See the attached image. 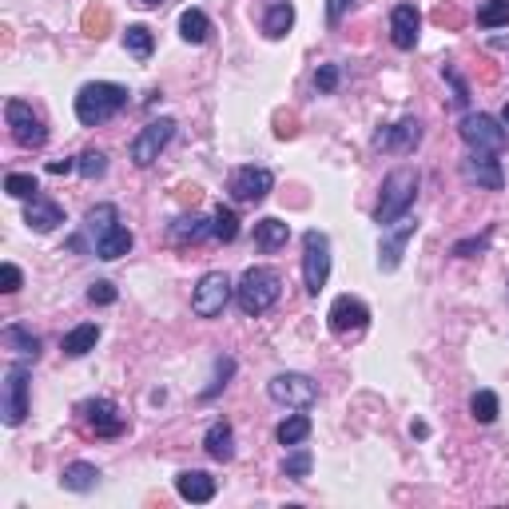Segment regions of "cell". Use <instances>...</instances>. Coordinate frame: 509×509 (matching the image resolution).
Instances as JSON below:
<instances>
[{
	"label": "cell",
	"mask_w": 509,
	"mask_h": 509,
	"mask_svg": "<svg viewBox=\"0 0 509 509\" xmlns=\"http://www.w3.org/2000/svg\"><path fill=\"white\" fill-rule=\"evenodd\" d=\"M422 143V124L414 116H406V119H398V124H390V127H382L378 135H374V148H382V151H394V156H406V151H414Z\"/></svg>",
	"instance_id": "2e32d148"
},
{
	"label": "cell",
	"mask_w": 509,
	"mask_h": 509,
	"mask_svg": "<svg viewBox=\"0 0 509 509\" xmlns=\"http://www.w3.org/2000/svg\"><path fill=\"white\" fill-rule=\"evenodd\" d=\"M461 179H466L469 187H482V191L505 187V171H501L493 151H469V156L461 159Z\"/></svg>",
	"instance_id": "4fadbf2b"
},
{
	"label": "cell",
	"mask_w": 509,
	"mask_h": 509,
	"mask_svg": "<svg viewBox=\"0 0 509 509\" xmlns=\"http://www.w3.org/2000/svg\"><path fill=\"white\" fill-rule=\"evenodd\" d=\"M116 299H119V291H116V283H108V278H95V283L87 286V302H92V307H111Z\"/></svg>",
	"instance_id": "f35d334b"
},
{
	"label": "cell",
	"mask_w": 509,
	"mask_h": 509,
	"mask_svg": "<svg viewBox=\"0 0 509 509\" xmlns=\"http://www.w3.org/2000/svg\"><path fill=\"white\" fill-rule=\"evenodd\" d=\"M330 278V239L323 231H307L302 235V286L307 294H318Z\"/></svg>",
	"instance_id": "277c9868"
},
{
	"label": "cell",
	"mask_w": 509,
	"mask_h": 509,
	"mask_svg": "<svg viewBox=\"0 0 509 509\" xmlns=\"http://www.w3.org/2000/svg\"><path fill=\"white\" fill-rule=\"evenodd\" d=\"M310 466H315V458H310L307 445H299V450H291L283 458V474L291 477V482H307L310 477Z\"/></svg>",
	"instance_id": "836d02e7"
},
{
	"label": "cell",
	"mask_w": 509,
	"mask_h": 509,
	"mask_svg": "<svg viewBox=\"0 0 509 509\" xmlns=\"http://www.w3.org/2000/svg\"><path fill=\"white\" fill-rule=\"evenodd\" d=\"M175 493H179L183 501H191V505H207V501L215 498V477L207 474V469H183V474L175 477Z\"/></svg>",
	"instance_id": "ac0fdd59"
},
{
	"label": "cell",
	"mask_w": 509,
	"mask_h": 509,
	"mask_svg": "<svg viewBox=\"0 0 509 509\" xmlns=\"http://www.w3.org/2000/svg\"><path fill=\"white\" fill-rule=\"evenodd\" d=\"M108 24H111V12H108V8H87V12H84V32H87V36L100 40Z\"/></svg>",
	"instance_id": "ab89813d"
},
{
	"label": "cell",
	"mask_w": 509,
	"mask_h": 509,
	"mask_svg": "<svg viewBox=\"0 0 509 509\" xmlns=\"http://www.w3.org/2000/svg\"><path fill=\"white\" fill-rule=\"evenodd\" d=\"M275 437H278V445H302L310 437V418L307 414H291V418L278 422Z\"/></svg>",
	"instance_id": "4dcf8cb0"
},
{
	"label": "cell",
	"mask_w": 509,
	"mask_h": 509,
	"mask_svg": "<svg viewBox=\"0 0 509 509\" xmlns=\"http://www.w3.org/2000/svg\"><path fill=\"white\" fill-rule=\"evenodd\" d=\"M231 374H235V358H219V362H215V382H211V386H207L199 398H203V402H211V398L219 394L223 386H227V378H231Z\"/></svg>",
	"instance_id": "74e56055"
},
{
	"label": "cell",
	"mask_w": 509,
	"mask_h": 509,
	"mask_svg": "<svg viewBox=\"0 0 509 509\" xmlns=\"http://www.w3.org/2000/svg\"><path fill=\"white\" fill-rule=\"evenodd\" d=\"M270 187H275V175H270L267 167H254V163L235 167L227 179V191L235 203H262V199L270 195Z\"/></svg>",
	"instance_id": "8fae6325"
},
{
	"label": "cell",
	"mask_w": 509,
	"mask_h": 509,
	"mask_svg": "<svg viewBox=\"0 0 509 509\" xmlns=\"http://www.w3.org/2000/svg\"><path fill=\"white\" fill-rule=\"evenodd\" d=\"M95 482H100V469H95L92 461H72V466H64V474H60V485L68 493H92Z\"/></svg>",
	"instance_id": "cb8c5ba5"
},
{
	"label": "cell",
	"mask_w": 509,
	"mask_h": 509,
	"mask_svg": "<svg viewBox=\"0 0 509 509\" xmlns=\"http://www.w3.org/2000/svg\"><path fill=\"white\" fill-rule=\"evenodd\" d=\"M211 239H219V243H235L239 239V215L231 211V207H215L211 215Z\"/></svg>",
	"instance_id": "1f68e13d"
},
{
	"label": "cell",
	"mask_w": 509,
	"mask_h": 509,
	"mask_svg": "<svg viewBox=\"0 0 509 509\" xmlns=\"http://www.w3.org/2000/svg\"><path fill=\"white\" fill-rule=\"evenodd\" d=\"M231 294H235L231 278L223 275V270H207L195 283V291H191V310H195L199 318H219L223 310H227Z\"/></svg>",
	"instance_id": "52a82bcc"
},
{
	"label": "cell",
	"mask_w": 509,
	"mask_h": 509,
	"mask_svg": "<svg viewBox=\"0 0 509 509\" xmlns=\"http://www.w3.org/2000/svg\"><path fill=\"white\" fill-rule=\"evenodd\" d=\"M95 342H100V326H95V323H80V326H72V330L60 338V350L68 358H84L87 350H95Z\"/></svg>",
	"instance_id": "603a6c76"
},
{
	"label": "cell",
	"mask_w": 509,
	"mask_h": 509,
	"mask_svg": "<svg viewBox=\"0 0 509 509\" xmlns=\"http://www.w3.org/2000/svg\"><path fill=\"white\" fill-rule=\"evenodd\" d=\"M278 294H283V275L275 267H247L235 286V302L247 318L267 315L278 302Z\"/></svg>",
	"instance_id": "7a4b0ae2"
},
{
	"label": "cell",
	"mask_w": 509,
	"mask_h": 509,
	"mask_svg": "<svg viewBox=\"0 0 509 509\" xmlns=\"http://www.w3.org/2000/svg\"><path fill=\"white\" fill-rule=\"evenodd\" d=\"M135 4H143V8H156V4H163V0H135Z\"/></svg>",
	"instance_id": "f907efd6"
},
{
	"label": "cell",
	"mask_w": 509,
	"mask_h": 509,
	"mask_svg": "<svg viewBox=\"0 0 509 509\" xmlns=\"http://www.w3.org/2000/svg\"><path fill=\"white\" fill-rule=\"evenodd\" d=\"M493 48H509V36H493Z\"/></svg>",
	"instance_id": "681fc988"
},
{
	"label": "cell",
	"mask_w": 509,
	"mask_h": 509,
	"mask_svg": "<svg viewBox=\"0 0 509 509\" xmlns=\"http://www.w3.org/2000/svg\"><path fill=\"white\" fill-rule=\"evenodd\" d=\"M278 135H294V119L291 116H278V127H275Z\"/></svg>",
	"instance_id": "7dc6e473"
},
{
	"label": "cell",
	"mask_w": 509,
	"mask_h": 509,
	"mask_svg": "<svg viewBox=\"0 0 509 509\" xmlns=\"http://www.w3.org/2000/svg\"><path fill=\"white\" fill-rule=\"evenodd\" d=\"M179 36L187 40V44H207V36H211V20H207L203 8H183Z\"/></svg>",
	"instance_id": "484cf974"
},
{
	"label": "cell",
	"mask_w": 509,
	"mask_h": 509,
	"mask_svg": "<svg viewBox=\"0 0 509 509\" xmlns=\"http://www.w3.org/2000/svg\"><path fill=\"white\" fill-rule=\"evenodd\" d=\"M326 326H330L338 338L362 334L366 326H370V307H366L362 299H354V294H338V299L330 302V310H326Z\"/></svg>",
	"instance_id": "30bf717a"
},
{
	"label": "cell",
	"mask_w": 509,
	"mask_h": 509,
	"mask_svg": "<svg viewBox=\"0 0 509 509\" xmlns=\"http://www.w3.org/2000/svg\"><path fill=\"white\" fill-rule=\"evenodd\" d=\"M203 450L211 461H231L235 458V429H231L227 422H215L203 434Z\"/></svg>",
	"instance_id": "44dd1931"
},
{
	"label": "cell",
	"mask_w": 509,
	"mask_h": 509,
	"mask_svg": "<svg viewBox=\"0 0 509 509\" xmlns=\"http://www.w3.org/2000/svg\"><path fill=\"white\" fill-rule=\"evenodd\" d=\"M175 119L163 116V119H151V124H143L140 132H135V140L127 143V156H132L135 167H151L159 159V151L167 148V143L175 140Z\"/></svg>",
	"instance_id": "5b68a950"
},
{
	"label": "cell",
	"mask_w": 509,
	"mask_h": 509,
	"mask_svg": "<svg viewBox=\"0 0 509 509\" xmlns=\"http://www.w3.org/2000/svg\"><path fill=\"white\" fill-rule=\"evenodd\" d=\"M127 108V87L124 84H111V80H92L76 92V119L84 127H100L108 124L111 116Z\"/></svg>",
	"instance_id": "6da1fadb"
},
{
	"label": "cell",
	"mask_w": 509,
	"mask_h": 509,
	"mask_svg": "<svg viewBox=\"0 0 509 509\" xmlns=\"http://www.w3.org/2000/svg\"><path fill=\"white\" fill-rule=\"evenodd\" d=\"M132 243H135V239H132V231H127V227H111L108 235L95 239L92 251L100 254V259H108V262H111V259H119V254L132 251Z\"/></svg>",
	"instance_id": "83f0119b"
},
{
	"label": "cell",
	"mask_w": 509,
	"mask_h": 509,
	"mask_svg": "<svg viewBox=\"0 0 509 509\" xmlns=\"http://www.w3.org/2000/svg\"><path fill=\"white\" fill-rule=\"evenodd\" d=\"M477 24L482 28H505L509 24V0H485L477 8Z\"/></svg>",
	"instance_id": "d590c367"
},
{
	"label": "cell",
	"mask_w": 509,
	"mask_h": 509,
	"mask_svg": "<svg viewBox=\"0 0 509 509\" xmlns=\"http://www.w3.org/2000/svg\"><path fill=\"white\" fill-rule=\"evenodd\" d=\"M458 135L466 140L469 151H493L498 156L501 148H505V127H501V119L485 116V111H469V116H461L458 124Z\"/></svg>",
	"instance_id": "8992f818"
},
{
	"label": "cell",
	"mask_w": 509,
	"mask_h": 509,
	"mask_svg": "<svg viewBox=\"0 0 509 509\" xmlns=\"http://www.w3.org/2000/svg\"><path fill=\"white\" fill-rule=\"evenodd\" d=\"M286 239H291V227H286L283 219H275V215H262L259 223H254V247L259 251H278V247H286Z\"/></svg>",
	"instance_id": "7402d4cb"
},
{
	"label": "cell",
	"mask_w": 509,
	"mask_h": 509,
	"mask_svg": "<svg viewBox=\"0 0 509 509\" xmlns=\"http://www.w3.org/2000/svg\"><path fill=\"white\" fill-rule=\"evenodd\" d=\"M76 171L84 175V179H100V175L108 171V156H103L100 148H87L84 156L76 159Z\"/></svg>",
	"instance_id": "8d00e7d4"
},
{
	"label": "cell",
	"mask_w": 509,
	"mask_h": 509,
	"mask_svg": "<svg viewBox=\"0 0 509 509\" xmlns=\"http://www.w3.org/2000/svg\"><path fill=\"white\" fill-rule=\"evenodd\" d=\"M4 124H8V132H12V140L20 143V148L36 151V148H44V143H48V127H44V119L32 111V103L8 100L4 103Z\"/></svg>",
	"instance_id": "ba28073f"
},
{
	"label": "cell",
	"mask_w": 509,
	"mask_h": 509,
	"mask_svg": "<svg viewBox=\"0 0 509 509\" xmlns=\"http://www.w3.org/2000/svg\"><path fill=\"white\" fill-rule=\"evenodd\" d=\"M338 80H342L338 64H318V72H315V87H318V92L330 95L334 87H338Z\"/></svg>",
	"instance_id": "b9f144b4"
},
{
	"label": "cell",
	"mask_w": 509,
	"mask_h": 509,
	"mask_svg": "<svg viewBox=\"0 0 509 509\" xmlns=\"http://www.w3.org/2000/svg\"><path fill=\"white\" fill-rule=\"evenodd\" d=\"M207 235H211V219H203V215H179L171 223V243H199Z\"/></svg>",
	"instance_id": "4316f807"
},
{
	"label": "cell",
	"mask_w": 509,
	"mask_h": 509,
	"mask_svg": "<svg viewBox=\"0 0 509 509\" xmlns=\"http://www.w3.org/2000/svg\"><path fill=\"white\" fill-rule=\"evenodd\" d=\"M262 36L267 40H283L294 28V8L291 0H262V20H259Z\"/></svg>",
	"instance_id": "d6986e66"
},
{
	"label": "cell",
	"mask_w": 509,
	"mask_h": 509,
	"mask_svg": "<svg viewBox=\"0 0 509 509\" xmlns=\"http://www.w3.org/2000/svg\"><path fill=\"white\" fill-rule=\"evenodd\" d=\"M414 231H418V219H410V215H402L398 223L382 227V247H378V267L382 270H398L402 251H406V239H410Z\"/></svg>",
	"instance_id": "9a60e30c"
},
{
	"label": "cell",
	"mask_w": 509,
	"mask_h": 509,
	"mask_svg": "<svg viewBox=\"0 0 509 509\" xmlns=\"http://www.w3.org/2000/svg\"><path fill=\"white\" fill-rule=\"evenodd\" d=\"M0 414H4V426H20V422L28 418V366H24V362H12L4 370Z\"/></svg>",
	"instance_id": "9c48e42d"
},
{
	"label": "cell",
	"mask_w": 509,
	"mask_h": 509,
	"mask_svg": "<svg viewBox=\"0 0 509 509\" xmlns=\"http://www.w3.org/2000/svg\"><path fill=\"white\" fill-rule=\"evenodd\" d=\"M350 4H354V0H326V24H330V28H338L342 16L350 12Z\"/></svg>",
	"instance_id": "f6af8a7d"
},
{
	"label": "cell",
	"mask_w": 509,
	"mask_h": 509,
	"mask_svg": "<svg viewBox=\"0 0 509 509\" xmlns=\"http://www.w3.org/2000/svg\"><path fill=\"white\" fill-rule=\"evenodd\" d=\"M410 434H414V437H426V434H429V426H426V422H414Z\"/></svg>",
	"instance_id": "c3c4849f"
},
{
	"label": "cell",
	"mask_w": 509,
	"mask_h": 509,
	"mask_svg": "<svg viewBox=\"0 0 509 509\" xmlns=\"http://www.w3.org/2000/svg\"><path fill=\"white\" fill-rule=\"evenodd\" d=\"M20 283H24V278H20V267H16V262H4V267H0V291H4V294H16V291H20Z\"/></svg>",
	"instance_id": "ee69618b"
},
{
	"label": "cell",
	"mask_w": 509,
	"mask_h": 509,
	"mask_svg": "<svg viewBox=\"0 0 509 509\" xmlns=\"http://www.w3.org/2000/svg\"><path fill=\"white\" fill-rule=\"evenodd\" d=\"M64 171H76V159H52L48 163V175H64Z\"/></svg>",
	"instance_id": "bcb514c9"
},
{
	"label": "cell",
	"mask_w": 509,
	"mask_h": 509,
	"mask_svg": "<svg viewBox=\"0 0 509 509\" xmlns=\"http://www.w3.org/2000/svg\"><path fill=\"white\" fill-rule=\"evenodd\" d=\"M267 394L275 398L278 406H294V410H307V406L318 402V386L307 378V374H275V378L267 382Z\"/></svg>",
	"instance_id": "7c38bea8"
},
{
	"label": "cell",
	"mask_w": 509,
	"mask_h": 509,
	"mask_svg": "<svg viewBox=\"0 0 509 509\" xmlns=\"http://www.w3.org/2000/svg\"><path fill=\"white\" fill-rule=\"evenodd\" d=\"M469 414H474L482 426H493V422H498V414H501L498 394H493V390H477V394L469 398Z\"/></svg>",
	"instance_id": "d6a6232c"
},
{
	"label": "cell",
	"mask_w": 509,
	"mask_h": 509,
	"mask_svg": "<svg viewBox=\"0 0 509 509\" xmlns=\"http://www.w3.org/2000/svg\"><path fill=\"white\" fill-rule=\"evenodd\" d=\"M0 338H4V346H8V350H16V354L32 358V362H36V358H40V338L28 330V326H20V323H8L4 330H0Z\"/></svg>",
	"instance_id": "d4e9b609"
},
{
	"label": "cell",
	"mask_w": 509,
	"mask_h": 509,
	"mask_svg": "<svg viewBox=\"0 0 509 509\" xmlns=\"http://www.w3.org/2000/svg\"><path fill=\"white\" fill-rule=\"evenodd\" d=\"M4 191L12 199H36L40 195V179H36V175H24V171H8L4 175Z\"/></svg>",
	"instance_id": "e575fe53"
},
{
	"label": "cell",
	"mask_w": 509,
	"mask_h": 509,
	"mask_svg": "<svg viewBox=\"0 0 509 509\" xmlns=\"http://www.w3.org/2000/svg\"><path fill=\"white\" fill-rule=\"evenodd\" d=\"M24 223H28L32 231H40V235H48V231H56L64 223V207L56 203V199H48V195H36V199H28Z\"/></svg>",
	"instance_id": "ffe728a7"
},
{
	"label": "cell",
	"mask_w": 509,
	"mask_h": 509,
	"mask_svg": "<svg viewBox=\"0 0 509 509\" xmlns=\"http://www.w3.org/2000/svg\"><path fill=\"white\" fill-rule=\"evenodd\" d=\"M124 48H127V56H135V60H151V52H156V36H151L148 24H127Z\"/></svg>",
	"instance_id": "f546056e"
},
{
	"label": "cell",
	"mask_w": 509,
	"mask_h": 509,
	"mask_svg": "<svg viewBox=\"0 0 509 509\" xmlns=\"http://www.w3.org/2000/svg\"><path fill=\"white\" fill-rule=\"evenodd\" d=\"M414 195H418V171H414V167H394V171L382 179V199H378V207H374V223H378V227L398 223L414 207Z\"/></svg>",
	"instance_id": "3957f363"
},
{
	"label": "cell",
	"mask_w": 509,
	"mask_h": 509,
	"mask_svg": "<svg viewBox=\"0 0 509 509\" xmlns=\"http://www.w3.org/2000/svg\"><path fill=\"white\" fill-rule=\"evenodd\" d=\"M501 124L509 127V103H505V108H501Z\"/></svg>",
	"instance_id": "816d5d0a"
},
{
	"label": "cell",
	"mask_w": 509,
	"mask_h": 509,
	"mask_svg": "<svg viewBox=\"0 0 509 509\" xmlns=\"http://www.w3.org/2000/svg\"><path fill=\"white\" fill-rule=\"evenodd\" d=\"M485 247H490V231H485L482 239H461V243H453V254H458V259H474V254H482Z\"/></svg>",
	"instance_id": "7bdbcfd3"
},
{
	"label": "cell",
	"mask_w": 509,
	"mask_h": 509,
	"mask_svg": "<svg viewBox=\"0 0 509 509\" xmlns=\"http://www.w3.org/2000/svg\"><path fill=\"white\" fill-rule=\"evenodd\" d=\"M418 28H422V12L414 4H394V12H390V40H394L398 52H410L414 44H418Z\"/></svg>",
	"instance_id": "e0dca14e"
},
{
	"label": "cell",
	"mask_w": 509,
	"mask_h": 509,
	"mask_svg": "<svg viewBox=\"0 0 509 509\" xmlns=\"http://www.w3.org/2000/svg\"><path fill=\"white\" fill-rule=\"evenodd\" d=\"M111 227H119V211H116V203H95L92 211L84 215V231H87L92 239L108 235Z\"/></svg>",
	"instance_id": "f1b7e54d"
},
{
	"label": "cell",
	"mask_w": 509,
	"mask_h": 509,
	"mask_svg": "<svg viewBox=\"0 0 509 509\" xmlns=\"http://www.w3.org/2000/svg\"><path fill=\"white\" fill-rule=\"evenodd\" d=\"M80 414H84L87 429H92L95 437H119L124 434V414H119V406L111 402V398H92V402L80 406Z\"/></svg>",
	"instance_id": "5bb4252c"
},
{
	"label": "cell",
	"mask_w": 509,
	"mask_h": 509,
	"mask_svg": "<svg viewBox=\"0 0 509 509\" xmlns=\"http://www.w3.org/2000/svg\"><path fill=\"white\" fill-rule=\"evenodd\" d=\"M442 76L450 80V87H453V103H458V108H466V103H469V84H466V80H461V72L453 68V64H445V68H442Z\"/></svg>",
	"instance_id": "60d3db41"
}]
</instances>
